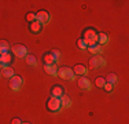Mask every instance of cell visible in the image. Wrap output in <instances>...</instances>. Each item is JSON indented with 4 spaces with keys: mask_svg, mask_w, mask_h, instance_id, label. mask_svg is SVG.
I'll use <instances>...</instances> for the list:
<instances>
[{
    "mask_svg": "<svg viewBox=\"0 0 129 124\" xmlns=\"http://www.w3.org/2000/svg\"><path fill=\"white\" fill-rule=\"evenodd\" d=\"M96 36H98V32L93 28H87V29L82 32L81 39H84L88 46H92V44H96Z\"/></svg>",
    "mask_w": 129,
    "mask_h": 124,
    "instance_id": "cell-1",
    "label": "cell"
},
{
    "mask_svg": "<svg viewBox=\"0 0 129 124\" xmlns=\"http://www.w3.org/2000/svg\"><path fill=\"white\" fill-rule=\"evenodd\" d=\"M58 76L62 77L63 80H69V81H73L76 79V74L73 72L72 68H67V66H63L60 69H58Z\"/></svg>",
    "mask_w": 129,
    "mask_h": 124,
    "instance_id": "cell-2",
    "label": "cell"
},
{
    "mask_svg": "<svg viewBox=\"0 0 129 124\" xmlns=\"http://www.w3.org/2000/svg\"><path fill=\"white\" fill-rule=\"evenodd\" d=\"M47 109L52 112V113H58L60 109H62V105H60V99L59 98H54L50 97L47 101Z\"/></svg>",
    "mask_w": 129,
    "mask_h": 124,
    "instance_id": "cell-3",
    "label": "cell"
},
{
    "mask_svg": "<svg viewBox=\"0 0 129 124\" xmlns=\"http://www.w3.org/2000/svg\"><path fill=\"white\" fill-rule=\"evenodd\" d=\"M11 54H13L14 57L21 58V59H22V58H26L27 48L23 44H14L13 47H11Z\"/></svg>",
    "mask_w": 129,
    "mask_h": 124,
    "instance_id": "cell-4",
    "label": "cell"
},
{
    "mask_svg": "<svg viewBox=\"0 0 129 124\" xmlns=\"http://www.w3.org/2000/svg\"><path fill=\"white\" fill-rule=\"evenodd\" d=\"M89 65L92 69H100V68H103L106 65V61L100 55H92V58L89 59Z\"/></svg>",
    "mask_w": 129,
    "mask_h": 124,
    "instance_id": "cell-5",
    "label": "cell"
},
{
    "mask_svg": "<svg viewBox=\"0 0 129 124\" xmlns=\"http://www.w3.org/2000/svg\"><path fill=\"white\" fill-rule=\"evenodd\" d=\"M51 19V15L47 10H40L39 12H36V21L40 22L41 25H47Z\"/></svg>",
    "mask_w": 129,
    "mask_h": 124,
    "instance_id": "cell-6",
    "label": "cell"
},
{
    "mask_svg": "<svg viewBox=\"0 0 129 124\" xmlns=\"http://www.w3.org/2000/svg\"><path fill=\"white\" fill-rule=\"evenodd\" d=\"M23 86V79L21 76H14L10 79V88L13 91H19Z\"/></svg>",
    "mask_w": 129,
    "mask_h": 124,
    "instance_id": "cell-7",
    "label": "cell"
},
{
    "mask_svg": "<svg viewBox=\"0 0 129 124\" xmlns=\"http://www.w3.org/2000/svg\"><path fill=\"white\" fill-rule=\"evenodd\" d=\"M77 83H78V87L81 90H85V91H89L91 90V81L87 79V77H84V76H81L80 79H77Z\"/></svg>",
    "mask_w": 129,
    "mask_h": 124,
    "instance_id": "cell-8",
    "label": "cell"
},
{
    "mask_svg": "<svg viewBox=\"0 0 129 124\" xmlns=\"http://www.w3.org/2000/svg\"><path fill=\"white\" fill-rule=\"evenodd\" d=\"M63 94H64V90H63V87L59 86V84L54 86L51 88V97H54V98H60Z\"/></svg>",
    "mask_w": 129,
    "mask_h": 124,
    "instance_id": "cell-9",
    "label": "cell"
},
{
    "mask_svg": "<svg viewBox=\"0 0 129 124\" xmlns=\"http://www.w3.org/2000/svg\"><path fill=\"white\" fill-rule=\"evenodd\" d=\"M44 72L50 76H54L56 77L58 76V68H56V64H52V65H44Z\"/></svg>",
    "mask_w": 129,
    "mask_h": 124,
    "instance_id": "cell-10",
    "label": "cell"
},
{
    "mask_svg": "<svg viewBox=\"0 0 129 124\" xmlns=\"http://www.w3.org/2000/svg\"><path fill=\"white\" fill-rule=\"evenodd\" d=\"M107 43H109V36H107L106 33H103V32H99V33H98V36H96V44H99V46H106Z\"/></svg>",
    "mask_w": 129,
    "mask_h": 124,
    "instance_id": "cell-11",
    "label": "cell"
},
{
    "mask_svg": "<svg viewBox=\"0 0 129 124\" xmlns=\"http://www.w3.org/2000/svg\"><path fill=\"white\" fill-rule=\"evenodd\" d=\"M72 69H73V72H74V74H81V76H84V74L88 72L87 66H85V65H82V64L74 65V68H72Z\"/></svg>",
    "mask_w": 129,
    "mask_h": 124,
    "instance_id": "cell-12",
    "label": "cell"
},
{
    "mask_svg": "<svg viewBox=\"0 0 129 124\" xmlns=\"http://www.w3.org/2000/svg\"><path fill=\"white\" fill-rule=\"evenodd\" d=\"M87 50L91 52L92 55H100V54H102V51H103V48L100 47L99 44H92V46H88Z\"/></svg>",
    "mask_w": 129,
    "mask_h": 124,
    "instance_id": "cell-13",
    "label": "cell"
},
{
    "mask_svg": "<svg viewBox=\"0 0 129 124\" xmlns=\"http://www.w3.org/2000/svg\"><path fill=\"white\" fill-rule=\"evenodd\" d=\"M41 29H43V25L40 22H37V21L29 24V30L32 33H40V32H41Z\"/></svg>",
    "mask_w": 129,
    "mask_h": 124,
    "instance_id": "cell-14",
    "label": "cell"
},
{
    "mask_svg": "<svg viewBox=\"0 0 129 124\" xmlns=\"http://www.w3.org/2000/svg\"><path fill=\"white\" fill-rule=\"evenodd\" d=\"M2 76L6 77V79H11V77H14V69L11 66H6L4 69H2Z\"/></svg>",
    "mask_w": 129,
    "mask_h": 124,
    "instance_id": "cell-15",
    "label": "cell"
},
{
    "mask_svg": "<svg viewBox=\"0 0 129 124\" xmlns=\"http://www.w3.org/2000/svg\"><path fill=\"white\" fill-rule=\"evenodd\" d=\"M59 99H60V105H62V108H70L72 106V99H70L69 95L63 94Z\"/></svg>",
    "mask_w": 129,
    "mask_h": 124,
    "instance_id": "cell-16",
    "label": "cell"
},
{
    "mask_svg": "<svg viewBox=\"0 0 129 124\" xmlns=\"http://www.w3.org/2000/svg\"><path fill=\"white\" fill-rule=\"evenodd\" d=\"M10 50H11V46L8 44V42L0 40V55L4 54V52H10Z\"/></svg>",
    "mask_w": 129,
    "mask_h": 124,
    "instance_id": "cell-17",
    "label": "cell"
},
{
    "mask_svg": "<svg viewBox=\"0 0 129 124\" xmlns=\"http://www.w3.org/2000/svg\"><path fill=\"white\" fill-rule=\"evenodd\" d=\"M43 62H44V65H52V64H55L54 57H52L51 51H50V52H45V54H43Z\"/></svg>",
    "mask_w": 129,
    "mask_h": 124,
    "instance_id": "cell-18",
    "label": "cell"
},
{
    "mask_svg": "<svg viewBox=\"0 0 129 124\" xmlns=\"http://www.w3.org/2000/svg\"><path fill=\"white\" fill-rule=\"evenodd\" d=\"M0 59L4 62L6 65H10L11 62H13V54H11V52H4V54L0 55Z\"/></svg>",
    "mask_w": 129,
    "mask_h": 124,
    "instance_id": "cell-19",
    "label": "cell"
},
{
    "mask_svg": "<svg viewBox=\"0 0 129 124\" xmlns=\"http://www.w3.org/2000/svg\"><path fill=\"white\" fill-rule=\"evenodd\" d=\"M117 80H118V76H117L115 73H109L106 77V83H110V84H113V86L117 83Z\"/></svg>",
    "mask_w": 129,
    "mask_h": 124,
    "instance_id": "cell-20",
    "label": "cell"
},
{
    "mask_svg": "<svg viewBox=\"0 0 129 124\" xmlns=\"http://www.w3.org/2000/svg\"><path fill=\"white\" fill-rule=\"evenodd\" d=\"M25 59H26V62L30 65V66H36V65H37V59H36L35 55H29V54H27Z\"/></svg>",
    "mask_w": 129,
    "mask_h": 124,
    "instance_id": "cell-21",
    "label": "cell"
},
{
    "mask_svg": "<svg viewBox=\"0 0 129 124\" xmlns=\"http://www.w3.org/2000/svg\"><path fill=\"white\" fill-rule=\"evenodd\" d=\"M25 19H26L29 24L35 22V21H36V12H32V11H30V12H27V14H26V17H25Z\"/></svg>",
    "mask_w": 129,
    "mask_h": 124,
    "instance_id": "cell-22",
    "label": "cell"
},
{
    "mask_svg": "<svg viewBox=\"0 0 129 124\" xmlns=\"http://www.w3.org/2000/svg\"><path fill=\"white\" fill-rule=\"evenodd\" d=\"M95 84H96V87H99V88H103V86L106 84V79L104 77H96Z\"/></svg>",
    "mask_w": 129,
    "mask_h": 124,
    "instance_id": "cell-23",
    "label": "cell"
},
{
    "mask_svg": "<svg viewBox=\"0 0 129 124\" xmlns=\"http://www.w3.org/2000/svg\"><path fill=\"white\" fill-rule=\"evenodd\" d=\"M77 47H78L80 50H87L88 44L85 43V40H84V39H78V40H77Z\"/></svg>",
    "mask_w": 129,
    "mask_h": 124,
    "instance_id": "cell-24",
    "label": "cell"
},
{
    "mask_svg": "<svg viewBox=\"0 0 129 124\" xmlns=\"http://www.w3.org/2000/svg\"><path fill=\"white\" fill-rule=\"evenodd\" d=\"M51 54H52V57H54L55 64H56V62L60 59V51H59V50H52V51H51Z\"/></svg>",
    "mask_w": 129,
    "mask_h": 124,
    "instance_id": "cell-25",
    "label": "cell"
},
{
    "mask_svg": "<svg viewBox=\"0 0 129 124\" xmlns=\"http://www.w3.org/2000/svg\"><path fill=\"white\" fill-rule=\"evenodd\" d=\"M103 88L106 90V92H113V90H114V86L110 84V83H106V84L103 86Z\"/></svg>",
    "mask_w": 129,
    "mask_h": 124,
    "instance_id": "cell-26",
    "label": "cell"
},
{
    "mask_svg": "<svg viewBox=\"0 0 129 124\" xmlns=\"http://www.w3.org/2000/svg\"><path fill=\"white\" fill-rule=\"evenodd\" d=\"M11 124H22V120L18 119V117H15V119L11 120Z\"/></svg>",
    "mask_w": 129,
    "mask_h": 124,
    "instance_id": "cell-27",
    "label": "cell"
},
{
    "mask_svg": "<svg viewBox=\"0 0 129 124\" xmlns=\"http://www.w3.org/2000/svg\"><path fill=\"white\" fill-rule=\"evenodd\" d=\"M6 66H8V65H6V64H4V62H3L2 59H0V69H4V68H6Z\"/></svg>",
    "mask_w": 129,
    "mask_h": 124,
    "instance_id": "cell-28",
    "label": "cell"
},
{
    "mask_svg": "<svg viewBox=\"0 0 129 124\" xmlns=\"http://www.w3.org/2000/svg\"><path fill=\"white\" fill-rule=\"evenodd\" d=\"M0 77H2V69H0Z\"/></svg>",
    "mask_w": 129,
    "mask_h": 124,
    "instance_id": "cell-29",
    "label": "cell"
},
{
    "mask_svg": "<svg viewBox=\"0 0 129 124\" xmlns=\"http://www.w3.org/2000/svg\"><path fill=\"white\" fill-rule=\"evenodd\" d=\"M22 124H30V123H22Z\"/></svg>",
    "mask_w": 129,
    "mask_h": 124,
    "instance_id": "cell-30",
    "label": "cell"
}]
</instances>
